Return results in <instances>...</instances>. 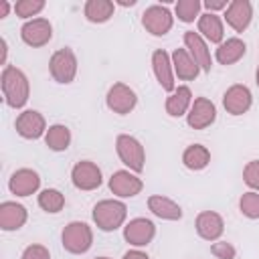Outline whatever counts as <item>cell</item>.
<instances>
[{
    "mask_svg": "<svg viewBox=\"0 0 259 259\" xmlns=\"http://www.w3.org/2000/svg\"><path fill=\"white\" fill-rule=\"evenodd\" d=\"M2 93L10 107H14V109L22 107L28 101V93H30L26 75L16 67L6 65L2 71Z\"/></svg>",
    "mask_w": 259,
    "mask_h": 259,
    "instance_id": "1",
    "label": "cell"
},
{
    "mask_svg": "<svg viewBox=\"0 0 259 259\" xmlns=\"http://www.w3.org/2000/svg\"><path fill=\"white\" fill-rule=\"evenodd\" d=\"M127 208L119 200H99L93 206V221L101 231H115L125 221Z\"/></svg>",
    "mask_w": 259,
    "mask_h": 259,
    "instance_id": "2",
    "label": "cell"
},
{
    "mask_svg": "<svg viewBox=\"0 0 259 259\" xmlns=\"http://www.w3.org/2000/svg\"><path fill=\"white\" fill-rule=\"evenodd\" d=\"M63 247L69 253L81 255L85 251H89L91 243H93V233L89 229V225L81 223V221H73L63 229Z\"/></svg>",
    "mask_w": 259,
    "mask_h": 259,
    "instance_id": "3",
    "label": "cell"
},
{
    "mask_svg": "<svg viewBox=\"0 0 259 259\" xmlns=\"http://www.w3.org/2000/svg\"><path fill=\"white\" fill-rule=\"evenodd\" d=\"M115 150H117L119 160H121L130 170H134V172H142V170H144V162H146L144 146H142L134 136H127V134L117 136V140H115Z\"/></svg>",
    "mask_w": 259,
    "mask_h": 259,
    "instance_id": "4",
    "label": "cell"
},
{
    "mask_svg": "<svg viewBox=\"0 0 259 259\" xmlns=\"http://www.w3.org/2000/svg\"><path fill=\"white\" fill-rule=\"evenodd\" d=\"M49 69H51V75L55 81L59 83H71L75 79V73H77V57L71 49H59L57 53H53L51 57V63H49Z\"/></svg>",
    "mask_w": 259,
    "mask_h": 259,
    "instance_id": "5",
    "label": "cell"
},
{
    "mask_svg": "<svg viewBox=\"0 0 259 259\" xmlns=\"http://www.w3.org/2000/svg\"><path fill=\"white\" fill-rule=\"evenodd\" d=\"M142 24L144 28L154 34V36H162L166 34L170 28H172V14L166 6H160V4H154L150 8L144 10L142 14Z\"/></svg>",
    "mask_w": 259,
    "mask_h": 259,
    "instance_id": "6",
    "label": "cell"
},
{
    "mask_svg": "<svg viewBox=\"0 0 259 259\" xmlns=\"http://www.w3.org/2000/svg\"><path fill=\"white\" fill-rule=\"evenodd\" d=\"M136 103H138L136 91L130 89L125 83H113L109 87V91H107V107L113 113L125 115L136 107Z\"/></svg>",
    "mask_w": 259,
    "mask_h": 259,
    "instance_id": "7",
    "label": "cell"
},
{
    "mask_svg": "<svg viewBox=\"0 0 259 259\" xmlns=\"http://www.w3.org/2000/svg\"><path fill=\"white\" fill-rule=\"evenodd\" d=\"M20 36L28 47H42L53 36V26L47 18H32L22 24Z\"/></svg>",
    "mask_w": 259,
    "mask_h": 259,
    "instance_id": "8",
    "label": "cell"
},
{
    "mask_svg": "<svg viewBox=\"0 0 259 259\" xmlns=\"http://www.w3.org/2000/svg\"><path fill=\"white\" fill-rule=\"evenodd\" d=\"M71 180L79 190H95L101 184V170L97 168V164L83 160L73 166Z\"/></svg>",
    "mask_w": 259,
    "mask_h": 259,
    "instance_id": "9",
    "label": "cell"
},
{
    "mask_svg": "<svg viewBox=\"0 0 259 259\" xmlns=\"http://www.w3.org/2000/svg\"><path fill=\"white\" fill-rule=\"evenodd\" d=\"M217 117V107L210 99L206 97H196L190 105L188 111V125L194 130H204L208 127Z\"/></svg>",
    "mask_w": 259,
    "mask_h": 259,
    "instance_id": "10",
    "label": "cell"
},
{
    "mask_svg": "<svg viewBox=\"0 0 259 259\" xmlns=\"http://www.w3.org/2000/svg\"><path fill=\"white\" fill-rule=\"evenodd\" d=\"M156 235V227L150 219H134L123 229V239L134 247L148 245Z\"/></svg>",
    "mask_w": 259,
    "mask_h": 259,
    "instance_id": "11",
    "label": "cell"
},
{
    "mask_svg": "<svg viewBox=\"0 0 259 259\" xmlns=\"http://www.w3.org/2000/svg\"><path fill=\"white\" fill-rule=\"evenodd\" d=\"M251 101H253L251 91L245 85H233L223 95V105L231 115H243L245 111H249Z\"/></svg>",
    "mask_w": 259,
    "mask_h": 259,
    "instance_id": "12",
    "label": "cell"
},
{
    "mask_svg": "<svg viewBox=\"0 0 259 259\" xmlns=\"http://www.w3.org/2000/svg\"><path fill=\"white\" fill-rule=\"evenodd\" d=\"M144 188L142 180L134 174H130L127 170H117L111 174L109 178V190L121 198H130V196H136L140 194Z\"/></svg>",
    "mask_w": 259,
    "mask_h": 259,
    "instance_id": "13",
    "label": "cell"
},
{
    "mask_svg": "<svg viewBox=\"0 0 259 259\" xmlns=\"http://www.w3.org/2000/svg\"><path fill=\"white\" fill-rule=\"evenodd\" d=\"M40 186V178L34 170L30 168H20L16 170L12 176H10V182H8V188L12 194L16 196H30L32 192H36Z\"/></svg>",
    "mask_w": 259,
    "mask_h": 259,
    "instance_id": "14",
    "label": "cell"
},
{
    "mask_svg": "<svg viewBox=\"0 0 259 259\" xmlns=\"http://www.w3.org/2000/svg\"><path fill=\"white\" fill-rule=\"evenodd\" d=\"M251 16H253V8H251V2L249 0H233L227 6V10H225L227 24L233 30H237V32H243L249 26Z\"/></svg>",
    "mask_w": 259,
    "mask_h": 259,
    "instance_id": "15",
    "label": "cell"
},
{
    "mask_svg": "<svg viewBox=\"0 0 259 259\" xmlns=\"http://www.w3.org/2000/svg\"><path fill=\"white\" fill-rule=\"evenodd\" d=\"M184 45H186V51L190 53V57L194 59V63L202 69V71H210L212 67V61H210V53L206 49V42L202 40V36L194 30H186L184 32Z\"/></svg>",
    "mask_w": 259,
    "mask_h": 259,
    "instance_id": "16",
    "label": "cell"
},
{
    "mask_svg": "<svg viewBox=\"0 0 259 259\" xmlns=\"http://www.w3.org/2000/svg\"><path fill=\"white\" fill-rule=\"evenodd\" d=\"M16 132L26 140H36L45 134V117L34 109L22 111L16 117Z\"/></svg>",
    "mask_w": 259,
    "mask_h": 259,
    "instance_id": "17",
    "label": "cell"
},
{
    "mask_svg": "<svg viewBox=\"0 0 259 259\" xmlns=\"http://www.w3.org/2000/svg\"><path fill=\"white\" fill-rule=\"evenodd\" d=\"M225 231V223L219 212L204 210L196 217V233L206 241H217Z\"/></svg>",
    "mask_w": 259,
    "mask_h": 259,
    "instance_id": "18",
    "label": "cell"
},
{
    "mask_svg": "<svg viewBox=\"0 0 259 259\" xmlns=\"http://www.w3.org/2000/svg\"><path fill=\"white\" fill-rule=\"evenodd\" d=\"M26 223V208L18 202H2L0 204V229L2 231H16Z\"/></svg>",
    "mask_w": 259,
    "mask_h": 259,
    "instance_id": "19",
    "label": "cell"
},
{
    "mask_svg": "<svg viewBox=\"0 0 259 259\" xmlns=\"http://www.w3.org/2000/svg\"><path fill=\"white\" fill-rule=\"evenodd\" d=\"M170 57L166 51L158 49L152 53V67H154V75L158 79V83L162 85L164 91H174V77H172V69H170Z\"/></svg>",
    "mask_w": 259,
    "mask_h": 259,
    "instance_id": "20",
    "label": "cell"
},
{
    "mask_svg": "<svg viewBox=\"0 0 259 259\" xmlns=\"http://www.w3.org/2000/svg\"><path fill=\"white\" fill-rule=\"evenodd\" d=\"M172 65H174V71L178 75V79L182 81H192L196 79L200 67L194 63V59L190 57V53L186 49H176L172 53Z\"/></svg>",
    "mask_w": 259,
    "mask_h": 259,
    "instance_id": "21",
    "label": "cell"
},
{
    "mask_svg": "<svg viewBox=\"0 0 259 259\" xmlns=\"http://www.w3.org/2000/svg\"><path fill=\"white\" fill-rule=\"evenodd\" d=\"M148 208L160 217V219H166V221H178L182 217V208L170 200L168 196H162V194H154L148 198Z\"/></svg>",
    "mask_w": 259,
    "mask_h": 259,
    "instance_id": "22",
    "label": "cell"
},
{
    "mask_svg": "<svg viewBox=\"0 0 259 259\" xmlns=\"http://www.w3.org/2000/svg\"><path fill=\"white\" fill-rule=\"evenodd\" d=\"M190 105H192V93L186 85H180L166 99V113L172 117H180L182 113H186V109H190Z\"/></svg>",
    "mask_w": 259,
    "mask_h": 259,
    "instance_id": "23",
    "label": "cell"
},
{
    "mask_svg": "<svg viewBox=\"0 0 259 259\" xmlns=\"http://www.w3.org/2000/svg\"><path fill=\"white\" fill-rule=\"evenodd\" d=\"M245 51H247V47H245V42L241 38H227L225 42L219 45L214 57H217V61L221 65H233L245 55Z\"/></svg>",
    "mask_w": 259,
    "mask_h": 259,
    "instance_id": "24",
    "label": "cell"
},
{
    "mask_svg": "<svg viewBox=\"0 0 259 259\" xmlns=\"http://www.w3.org/2000/svg\"><path fill=\"white\" fill-rule=\"evenodd\" d=\"M198 32L206 38V40H210V42H221L223 40V22H221V18L217 16V14H212V12H206V14H200V18H198Z\"/></svg>",
    "mask_w": 259,
    "mask_h": 259,
    "instance_id": "25",
    "label": "cell"
},
{
    "mask_svg": "<svg viewBox=\"0 0 259 259\" xmlns=\"http://www.w3.org/2000/svg\"><path fill=\"white\" fill-rule=\"evenodd\" d=\"M83 12L89 22H105L113 16V2L111 0H87Z\"/></svg>",
    "mask_w": 259,
    "mask_h": 259,
    "instance_id": "26",
    "label": "cell"
},
{
    "mask_svg": "<svg viewBox=\"0 0 259 259\" xmlns=\"http://www.w3.org/2000/svg\"><path fill=\"white\" fill-rule=\"evenodd\" d=\"M182 162H184V166L188 170H202L210 162V152L204 146H200V144H192V146H188L184 150Z\"/></svg>",
    "mask_w": 259,
    "mask_h": 259,
    "instance_id": "27",
    "label": "cell"
},
{
    "mask_svg": "<svg viewBox=\"0 0 259 259\" xmlns=\"http://www.w3.org/2000/svg\"><path fill=\"white\" fill-rule=\"evenodd\" d=\"M45 142L51 150L55 152H63L69 148L71 144V132L67 125H61V123H55L47 130V136H45Z\"/></svg>",
    "mask_w": 259,
    "mask_h": 259,
    "instance_id": "28",
    "label": "cell"
},
{
    "mask_svg": "<svg viewBox=\"0 0 259 259\" xmlns=\"http://www.w3.org/2000/svg\"><path fill=\"white\" fill-rule=\"evenodd\" d=\"M38 206L47 212H59L65 206V196L57 188H47L38 194Z\"/></svg>",
    "mask_w": 259,
    "mask_h": 259,
    "instance_id": "29",
    "label": "cell"
},
{
    "mask_svg": "<svg viewBox=\"0 0 259 259\" xmlns=\"http://www.w3.org/2000/svg\"><path fill=\"white\" fill-rule=\"evenodd\" d=\"M200 2L198 0H178L176 2V16L182 20V22H192L198 12H200Z\"/></svg>",
    "mask_w": 259,
    "mask_h": 259,
    "instance_id": "30",
    "label": "cell"
},
{
    "mask_svg": "<svg viewBox=\"0 0 259 259\" xmlns=\"http://www.w3.org/2000/svg\"><path fill=\"white\" fill-rule=\"evenodd\" d=\"M239 208L249 219H259V192H245L239 200Z\"/></svg>",
    "mask_w": 259,
    "mask_h": 259,
    "instance_id": "31",
    "label": "cell"
},
{
    "mask_svg": "<svg viewBox=\"0 0 259 259\" xmlns=\"http://www.w3.org/2000/svg\"><path fill=\"white\" fill-rule=\"evenodd\" d=\"M42 8H45V0H18L14 4V12L20 18H30L38 14Z\"/></svg>",
    "mask_w": 259,
    "mask_h": 259,
    "instance_id": "32",
    "label": "cell"
},
{
    "mask_svg": "<svg viewBox=\"0 0 259 259\" xmlns=\"http://www.w3.org/2000/svg\"><path fill=\"white\" fill-rule=\"evenodd\" d=\"M243 180L247 186L259 192V160H251L243 170Z\"/></svg>",
    "mask_w": 259,
    "mask_h": 259,
    "instance_id": "33",
    "label": "cell"
},
{
    "mask_svg": "<svg viewBox=\"0 0 259 259\" xmlns=\"http://www.w3.org/2000/svg\"><path fill=\"white\" fill-rule=\"evenodd\" d=\"M210 253L217 259H233L235 257V247L231 243H227V241H219V243H212Z\"/></svg>",
    "mask_w": 259,
    "mask_h": 259,
    "instance_id": "34",
    "label": "cell"
},
{
    "mask_svg": "<svg viewBox=\"0 0 259 259\" xmlns=\"http://www.w3.org/2000/svg\"><path fill=\"white\" fill-rule=\"evenodd\" d=\"M20 259H51V253L42 245H28Z\"/></svg>",
    "mask_w": 259,
    "mask_h": 259,
    "instance_id": "35",
    "label": "cell"
},
{
    "mask_svg": "<svg viewBox=\"0 0 259 259\" xmlns=\"http://www.w3.org/2000/svg\"><path fill=\"white\" fill-rule=\"evenodd\" d=\"M204 6L212 12V10H221V8H227V0H206Z\"/></svg>",
    "mask_w": 259,
    "mask_h": 259,
    "instance_id": "36",
    "label": "cell"
},
{
    "mask_svg": "<svg viewBox=\"0 0 259 259\" xmlns=\"http://www.w3.org/2000/svg\"><path fill=\"white\" fill-rule=\"evenodd\" d=\"M123 259H150L146 253H142V251H138V249H134V251H127L125 255H123Z\"/></svg>",
    "mask_w": 259,
    "mask_h": 259,
    "instance_id": "37",
    "label": "cell"
},
{
    "mask_svg": "<svg viewBox=\"0 0 259 259\" xmlns=\"http://www.w3.org/2000/svg\"><path fill=\"white\" fill-rule=\"evenodd\" d=\"M8 8H10V4L6 0H2V4H0V18H4L8 14Z\"/></svg>",
    "mask_w": 259,
    "mask_h": 259,
    "instance_id": "38",
    "label": "cell"
},
{
    "mask_svg": "<svg viewBox=\"0 0 259 259\" xmlns=\"http://www.w3.org/2000/svg\"><path fill=\"white\" fill-rule=\"evenodd\" d=\"M255 79H257V85H259V67H257V73H255Z\"/></svg>",
    "mask_w": 259,
    "mask_h": 259,
    "instance_id": "39",
    "label": "cell"
},
{
    "mask_svg": "<svg viewBox=\"0 0 259 259\" xmlns=\"http://www.w3.org/2000/svg\"><path fill=\"white\" fill-rule=\"evenodd\" d=\"M97 259H109V257H97Z\"/></svg>",
    "mask_w": 259,
    "mask_h": 259,
    "instance_id": "40",
    "label": "cell"
}]
</instances>
